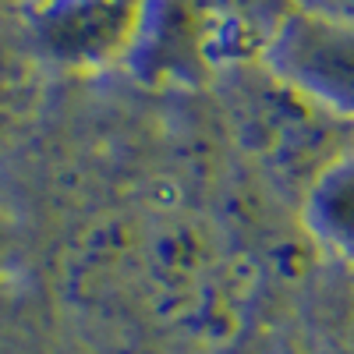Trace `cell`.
<instances>
[{"label": "cell", "instance_id": "cell-1", "mask_svg": "<svg viewBox=\"0 0 354 354\" xmlns=\"http://www.w3.org/2000/svg\"><path fill=\"white\" fill-rule=\"evenodd\" d=\"M262 57L290 93L330 117L354 121V28L294 11Z\"/></svg>", "mask_w": 354, "mask_h": 354}, {"label": "cell", "instance_id": "cell-2", "mask_svg": "<svg viewBox=\"0 0 354 354\" xmlns=\"http://www.w3.org/2000/svg\"><path fill=\"white\" fill-rule=\"evenodd\" d=\"M308 223L326 245L354 255V153L337 156L315 177L308 195Z\"/></svg>", "mask_w": 354, "mask_h": 354}, {"label": "cell", "instance_id": "cell-3", "mask_svg": "<svg viewBox=\"0 0 354 354\" xmlns=\"http://www.w3.org/2000/svg\"><path fill=\"white\" fill-rule=\"evenodd\" d=\"M213 8L220 11V21H230L234 28L248 32V39L259 43V50L270 46L283 21L298 11L294 0H213Z\"/></svg>", "mask_w": 354, "mask_h": 354}, {"label": "cell", "instance_id": "cell-4", "mask_svg": "<svg viewBox=\"0 0 354 354\" xmlns=\"http://www.w3.org/2000/svg\"><path fill=\"white\" fill-rule=\"evenodd\" d=\"M294 4H298V11H305V15H315V18H326V21L354 28V0H294Z\"/></svg>", "mask_w": 354, "mask_h": 354}]
</instances>
